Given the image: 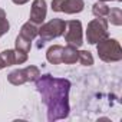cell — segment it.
Masks as SVG:
<instances>
[{
	"label": "cell",
	"instance_id": "cell-1",
	"mask_svg": "<svg viewBox=\"0 0 122 122\" xmlns=\"http://www.w3.org/2000/svg\"><path fill=\"white\" fill-rule=\"evenodd\" d=\"M36 89L47 108V121H59L69 116V91L71 82L52 75H40L36 81Z\"/></svg>",
	"mask_w": 122,
	"mask_h": 122
},
{
	"label": "cell",
	"instance_id": "cell-2",
	"mask_svg": "<svg viewBox=\"0 0 122 122\" xmlns=\"http://www.w3.org/2000/svg\"><path fill=\"white\" fill-rule=\"evenodd\" d=\"M66 29V22L63 19H52L45 25H40L39 27V43H37V49L43 47L46 42H50L59 36H63Z\"/></svg>",
	"mask_w": 122,
	"mask_h": 122
},
{
	"label": "cell",
	"instance_id": "cell-3",
	"mask_svg": "<svg viewBox=\"0 0 122 122\" xmlns=\"http://www.w3.org/2000/svg\"><path fill=\"white\" fill-rule=\"evenodd\" d=\"M96 50L99 55V59L106 63L111 62H119L122 59V47L116 39L106 37L96 43Z\"/></svg>",
	"mask_w": 122,
	"mask_h": 122
},
{
	"label": "cell",
	"instance_id": "cell-4",
	"mask_svg": "<svg viewBox=\"0 0 122 122\" xmlns=\"http://www.w3.org/2000/svg\"><path fill=\"white\" fill-rule=\"evenodd\" d=\"M109 37L108 32V20L105 17H96L88 23L86 39L89 45H96L98 42Z\"/></svg>",
	"mask_w": 122,
	"mask_h": 122
},
{
	"label": "cell",
	"instance_id": "cell-5",
	"mask_svg": "<svg viewBox=\"0 0 122 122\" xmlns=\"http://www.w3.org/2000/svg\"><path fill=\"white\" fill-rule=\"evenodd\" d=\"M40 76V71L37 66H26L25 69H16V71H12L9 75H7V81L15 85V86H19V85H23L26 82H35L37 78Z\"/></svg>",
	"mask_w": 122,
	"mask_h": 122
},
{
	"label": "cell",
	"instance_id": "cell-6",
	"mask_svg": "<svg viewBox=\"0 0 122 122\" xmlns=\"http://www.w3.org/2000/svg\"><path fill=\"white\" fill-rule=\"evenodd\" d=\"M63 36H65V40L68 42V45H72L75 47H81L83 45L82 23L79 20H68Z\"/></svg>",
	"mask_w": 122,
	"mask_h": 122
},
{
	"label": "cell",
	"instance_id": "cell-7",
	"mask_svg": "<svg viewBox=\"0 0 122 122\" xmlns=\"http://www.w3.org/2000/svg\"><path fill=\"white\" fill-rule=\"evenodd\" d=\"M85 7L83 0H52V10L66 15L81 13Z\"/></svg>",
	"mask_w": 122,
	"mask_h": 122
},
{
	"label": "cell",
	"instance_id": "cell-8",
	"mask_svg": "<svg viewBox=\"0 0 122 122\" xmlns=\"http://www.w3.org/2000/svg\"><path fill=\"white\" fill-rule=\"evenodd\" d=\"M46 13H47V7H46L45 0H33L32 9H30V17H29L30 22L40 26L43 20L46 19Z\"/></svg>",
	"mask_w": 122,
	"mask_h": 122
},
{
	"label": "cell",
	"instance_id": "cell-9",
	"mask_svg": "<svg viewBox=\"0 0 122 122\" xmlns=\"http://www.w3.org/2000/svg\"><path fill=\"white\" fill-rule=\"evenodd\" d=\"M62 53H63V46L60 45H53L47 49L46 52V59L52 65H59L62 63Z\"/></svg>",
	"mask_w": 122,
	"mask_h": 122
},
{
	"label": "cell",
	"instance_id": "cell-10",
	"mask_svg": "<svg viewBox=\"0 0 122 122\" xmlns=\"http://www.w3.org/2000/svg\"><path fill=\"white\" fill-rule=\"evenodd\" d=\"M78 57H79V50H78V47H75V46H72V45H68V46L63 47L62 63H66V65L76 63V62H78Z\"/></svg>",
	"mask_w": 122,
	"mask_h": 122
},
{
	"label": "cell",
	"instance_id": "cell-11",
	"mask_svg": "<svg viewBox=\"0 0 122 122\" xmlns=\"http://www.w3.org/2000/svg\"><path fill=\"white\" fill-rule=\"evenodd\" d=\"M16 65V49H7L0 53V69H5L6 66Z\"/></svg>",
	"mask_w": 122,
	"mask_h": 122
},
{
	"label": "cell",
	"instance_id": "cell-12",
	"mask_svg": "<svg viewBox=\"0 0 122 122\" xmlns=\"http://www.w3.org/2000/svg\"><path fill=\"white\" fill-rule=\"evenodd\" d=\"M19 35H22L23 37H26V39H29V40H33V39L39 35V26L29 20V22H26V23L22 26Z\"/></svg>",
	"mask_w": 122,
	"mask_h": 122
},
{
	"label": "cell",
	"instance_id": "cell-13",
	"mask_svg": "<svg viewBox=\"0 0 122 122\" xmlns=\"http://www.w3.org/2000/svg\"><path fill=\"white\" fill-rule=\"evenodd\" d=\"M92 13L96 17H106L108 13H109V7H108V5L105 2H99L98 0V2L92 6Z\"/></svg>",
	"mask_w": 122,
	"mask_h": 122
},
{
	"label": "cell",
	"instance_id": "cell-14",
	"mask_svg": "<svg viewBox=\"0 0 122 122\" xmlns=\"http://www.w3.org/2000/svg\"><path fill=\"white\" fill-rule=\"evenodd\" d=\"M109 19V22L115 26H121L122 25V10L119 7H113V9H109V13L106 16Z\"/></svg>",
	"mask_w": 122,
	"mask_h": 122
},
{
	"label": "cell",
	"instance_id": "cell-15",
	"mask_svg": "<svg viewBox=\"0 0 122 122\" xmlns=\"http://www.w3.org/2000/svg\"><path fill=\"white\" fill-rule=\"evenodd\" d=\"M15 45H16V49H17V50H22V52H26V53H29L30 47H32V40H29V39L23 37L22 35H19V36L16 37V42H15Z\"/></svg>",
	"mask_w": 122,
	"mask_h": 122
},
{
	"label": "cell",
	"instance_id": "cell-16",
	"mask_svg": "<svg viewBox=\"0 0 122 122\" xmlns=\"http://www.w3.org/2000/svg\"><path fill=\"white\" fill-rule=\"evenodd\" d=\"M78 62L81 65H83V66H92L93 65V56H92V53L89 50H81Z\"/></svg>",
	"mask_w": 122,
	"mask_h": 122
},
{
	"label": "cell",
	"instance_id": "cell-17",
	"mask_svg": "<svg viewBox=\"0 0 122 122\" xmlns=\"http://www.w3.org/2000/svg\"><path fill=\"white\" fill-rule=\"evenodd\" d=\"M9 29H10V25H9L7 17H6V12L3 9H0V37L5 33H7Z\"/></svg>",
	"mask_w": 122,
	"mask_h": 122
},
{
	"label": "cell",
	"instance_id": "cell-18",
	"mask_svg": "<svg viewBox=\"0 0 122 122\" xmlns=\"http://www.w3.org/2000/svg\"><path fill=\"white\" fill-rule=\"evenodd\" d=\"M12 2H13L15 5H25V3L29 2V0H12Z\"/></svg>",
	"mask_w": 122,
	"mask_h": 122
},
{
	"label": "cell",
	"instance_id": "cell-19",
	"mask_svg": "<svg viewBox=\"0 0 122 122\" xmlns=\"http://www.w3.org/2000/svg\"><path fill=\"white\" fill-rule=\"evenodd\" d=\"M99 2H109V0H99ZM111 2H121V0H111Z\"/></svg>",
	"mask_w": 122,
	"mask_h": 122
}]
</instances>
